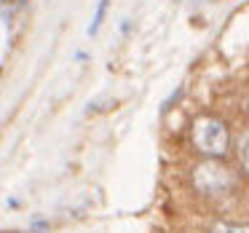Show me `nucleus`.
<instances>
[{
  "mask_svg": "<svg viewBox=\"0 0 249 233\" xmlns=\"http://www.w3.org/2000/svg\"><path fill=\"white\" fill-rule=\"evenodd\" d=\"M228 142H231V137H228L222 121L212 118V115H201L193 124V145L206 158H222L228 153Z\"/></svg>",
  "mask_w": 249,
  "mask_h": 233,
  "instance_id": "1",
  "label": "nucleus"
},
{
  "mask_svg": "<svg viewBox=\"0 0 249 233\" xmlns=\"http://www.w3.org/2000/svg\"><path fill=\"white\" fill-rule=\"evenodd\" d=\"M193 185H196V190H201L204 196H220L233 185V174L228 166H222L214 158H209V161L198 163V166L193 169Z\"/></svg>",
  "mask_w": 249,
  "mask_h": 233,
  "instance_id": "2",
  "label": "nucleus"
},
{
  "mask_svg": "<svg viewBox=\"0 0 249 233\" xmlns=\"http://www.w3.org/2000/svg\"><path fill=\"white\" fill-rule=\"evenodd\" d=\"M107 0H102V3H99V8H97V14H94V22H91V27H89V35H94L99 30V24H102V19H105V14H107Z\"/></svg>",
  "mask_w": 249,
  "mask_h": 233,
  "instance_id": "3",
  "label": "nucleus"
},
{
  "mask_svg": "<svg viewBox=\"0 0 249 233\" xmlns=\"http://www.w3.org/2000/svg\"><path fill=\"white\" fill-rule=\"evenodd\" d=\"M214 233H249V225H233V222H217Z\"/></svg>",
  "mask_w": 249,
  "mask_h": 233,
  "instance_id": "4",
  "label": "nucleus"
},
{
  "mask_svg": "<svg viewBox=\"0 0 249 233\" xmlns=\"http://www.w3.org/2000/svg\"><path fill=\"white\" fill-rule=\"evenodd\" d=\"M241 161H244V169H247V174H249V140L244 142V147H241Z\"/></svg>",
  "mask_w": 249,
  "mask_h": 233,
  "instance_id": "5",
  "label": "nucleus"
}]
</instances>
